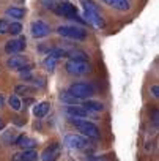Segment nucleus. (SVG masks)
<instances>
[{"instance_id": "1", "label": "nucleus", "mask_w": 159, "mask_h": 161, "mask_svg": "<svg viewBox=\"0 0 159 161\" xmlns=\"http://www.w3.org/2000/svg\"><path fill=\"white\" fill-rule=\"evenodd\" d=\"M71 122H72V125L81 131L84 136H87V137H93V139H98L99 137V128L95 125V123H92V122H88V120H81V119H71Z\"/></svg>"}, {"instance_id": "2", "label": "nucleus", "mask_w": 159, "mask_h": 161, "mask_svg": "<svg viewBox=\"0 0 159 161\" xmlns=\"http://www.w3.org/2000/svg\"><path fill=\"white\" fill-rule=\"evenodd\" d=\"M57 33L65 38H72V40H85L87 38V30H84L82 27H76V25H60L57 29Z\"/></svg>"}, {"instance_id": "3", "label": "nucleus", "mask_w": 159, "mask_h": 161, "mask_svg": "<svg viewBox=\"0 0 159 161\" xmlns=\"http://www.w3.org/2000/svg\"><path fill=\"white\" fill-rule=\"evenodd\" d=\"M68 92H69L71 95H74L76 98H79V100H84V98L92 97V95L95 93V89H93L90 84H87V82H76V84H72V86L69 87Z\"/></svg>"}, {"instance_id": "4", "label": "nucleus", "mask_w": 159, "mask_h": 161, "mask_svg": "<svg viewBox=\"0 0 159 161\" xmlns=\"http://www.w3.org/2000/svg\"><path fill=\"white\" fill-rule=\"evenodd\" d=\"M66 71L72 76H82V74H87L90 73V65L87 62H81V60H68L66 62Z\"/></svg>"}, {"instance_id": "5", "label": "nucleus", "mask_w": 159, "mask_h": 161, "mask_svg": "<svg viewBox=\"0 0 159 161\" xmlns=\"http://www.w3.org/2000/svg\"><path fill=\"white\" fill-rule=\"evenodd\" d=\"M54 11H55L57 14L63 16V18H68V19H76V18H79L76 7H74L72 3H69V2H61V3L55 5Z\"/></svg>"}, {"instance_id": "6", "label": "nucleus", "mask_w": 159, "mask_h": 161, "mask_svg": "<svg viewBox=\"0 0 159 161\" xmlns=\"http://www.w3.org/2000/svg\"><path fill=\"white\" fill-rule=\"evenodd\" d=\"M25 44H27L25 36L13 38V40H10V41L5 44V52L10 54V55H13V54H19V52H22V51L25 49Z\"/></svg>"}, {"instance_id": "7", "label": "nucleus", "mask_w": 159, "mask_h": 161, "mask_svg": "<svg viewBox=\"0 0 159 161\" xmlns=\"http://www.w3.org/2000/svg\"><path fill=\"white\" fill-rule=\"evenodd\" d=\"M65 144L69 147V148H74V150H82L88 145V139L79 136V134H68L65 137Z\"/></svg>"}, {"instance_id": "8", "label": "nucleus", "mask_w": 159, "mask_h": 161, "mask_svg": "<svg viewBox=\"0 0 159 161\" xmlns=\"http://www.w3.org/2000/svg\"><path fill=\"white\" fill-rule=\"evenodd\" d=\"M30 30H32V35L35 38H44V36H47L50 33V27L46 22H43V21H35L32 24Z\"/></svg>"}, {"instance_id": "9", "label": "nucleus", "mask_w": 159, "mask_h": 161, "mask_svg": "<svg viewBox=\"0 0 159 161\" xmlns=\"http://www.w3.org/2000/svg\"><path fill=\"white\" fill-rule=\"evenodd\" d=\"M61 150H60V145L58 144H52L50 147L44 148L43 153H41V159L43 161H55L58 156H60Z\"/></svg>"}, {"instance_id": "10", "label": "nucleus", "mask_w": 159, "mask_h": 161, "mask_svg": "<svg viewBox=\"0 0 159 161\" xmlns=\"http://www.w3.org/2000/svg\"><path fill=\"white\" fill-rule=\"evenodd\" d=\"M66 114L71 117V119H87L90 115V111H87L85 108H81V106H74V104H69L66 108Z\"/></svg>"}, {"instance_id": "11", "label": "nucleus", "mask_w": 159, "mask_h": 161, "mask_svg": "<svg viewBox=\"0 0 159 161\" xmlns=\"http://www.w3.org/2000/svg\"><path fill=\"white\" fill-rule=\"evenodd\" d=\"M27 65V57L25 55H18V54H13L8 60H7V66L11 68V69H21L22 66Z\"/></svg>"}, {"instance_id": "12", "label": "nucleus", "mask_w": 159, "mask_h": 161, "mask_svg": "<svg viewBox=\"0 0 159 161\" xmlns=\"http://www.w3.org/2000/svg\"><path fill=\"white\" fill-rule=\"evenodd\" d=\"M85 18H87L88 22H92V24H93L95 27H98V29L106 27V21L103 19V16H101L98 11H85Z\"/></svg>"}, {"instance_id": "13", "label": "nucleus", "mask_w": 159, "mask_h": 161, "mask_svg": "<svg viewBox=\"0 0 159 161\" xmlns=\"http://www.w3.org/2000/svg\"><path fill=\"white\" fill-rule=\"evenodd\" d=\"M38 159V153L32 148V150H24L21 153H14L13 155V161H36Z\"/></svg>"}, {"instance_id": "14", "label": "nucleus", "mask_w": 159, "mask_h": 161, "mask_svg": "<svg viewBox=\"0 0 159 161\" xmlns=\"http://www.w3.org/2000/svg\"><path fill=\"white\" fill-rule=\"evenodd\" d=\"M14 144L19 145L22 150H32V148L36 145V141L32 139V137H29V136H25V134H22V136H19V137L14 141Z\"/></svg>"}, {"instance_id": "15", "label": "nucleus", "mask_w": 159, "mask_h": 161, "mask_svg": "<svg viewBox=\"0 0 159 161\" xmlns=\"http://www.w3.org/2000/svg\"><path fill=\"white\" fill-rule=\"evenodd\" d=\"M5 14H7L8 18H13V19L19 21V19H22V18L25 16V10L21 8V7H10V8L5 11Z\"/></svg>"}, {"instance_id": "16", "label": "nucleus", "mask_w": 159, "mask_h": 161, "mask_svg": "<svg viewBox=\"0 0 159 161\" xmlns=\"http://www.w3.org/2000/svg\"><path fill=\"white\" fill-rule=\"evenodd\" d=\"M104 2L112 7V8H117L120 11H126L129 10V0H104Z\"/></svg>"}, {"instance_id": "17", "label": "nucleus", "mask_w": 159, "mask_h": 161, "mask_svg": "<svg viewBox=\"0 0 159 161\" xmlns=\"http://www.w3.org/2000/svg\"><path fill=\"white\" fill-rule=\"evenodd\" d=\"M47 112H49V103H46V101L36 104L35 109H33V114H35V117H38V119H43Z\"/></svg>"}, {"instance_id": "18", "label": "nucleus", "mask_w": 159, "mask_h": 161, "mask_svg": "<svg viewBox=\"0 0 159 161\" xmlns=\"http://www.w3.org/2000/svg\"><path fill=\"white\" fill-rule=\"evenodd\" d=\"M84 108H85L87 111H90V112H101V111L104 109V106H103L101 103L92 101V100H87V101L84 103Z\"/></svg>"}, {"instance_id": "19", "label": "nucleus", "mask_w": 159, "mask_h": 161, "mask_svg": "<svg viewBox=\"0 0 159 161\" xmlns=\"http://www.w3.org/2000/svg\"><path fill=\"white\" fill-rule=\"evenodd\" d=\"M68 57L71 60H81V62H87V54L84 51H79V49H74V51H68Z\"/></svg>"}, {"instance_id": "20", "label": "nucleus", "mask_w": 159, "mask_h": 161, "mask_svg": "<svg viewBox=\"0 0 159 161\" xmlns=\"http://www.w3.org/2000/svg\"><path fill=\"white\" fill-rule=\"evenodd\" d=\"M60 100H61L63 103H66V104H77L79 101H81L79 98H76L74 95H71L69 92H65V93H61V95H60Z\"/></svg>"}, {"instance_id": "21", "label": "nucleus", "mask_w": 159, "mask_h": 161, "mask_svg": "<svg viewBox=\"0 0 159 161\" xmlns=\"http://www.w3.org/2000/svg\"><path fill=\"white\" fill-rule=\"evenodd\" d=\"M2 141H3L5 144H14V141H16V131H14V130L5 131V133L2 134Z\"/></svg>"}, {"instance_id": "22", "label": "nucleus", "mask_w": 159, "mask_h": 161, "mask_svg": "<svg viewBox=\"0 0 159 161\" xmlns=\"http://www.w3.org/2000/svg\"><path fill=\"white\" fill-rule=\"evenodd\" d=\"M49 55L54 58H60V57H68V51L61 49V47H52L49 49Z\"/></svg>"}, {"instance_id": "23", "label": "nucleus", "mask_w": 159, "mask_h": 161, "mask_svg": "<svg viewBox=\"0 0 159 161\" xmlns=\"http://www.w3.org/2000/svg\"><path fill=\"white\" fill-rule=\"evenodd\" d=\"M43 65H44V68H46L47 71H54V69H55V65H57V58L47 55V58H44Z\"/></svg>"}, {"instance_id": "24", "label": "nucleus", "mask_w": 159, "mask_h": 161, "mask_svg": "<svg viewBox=\"0 0 159 161\" xmlns=\"http://www.w3.org/2000/svg\"><path fill=\"white\" fill-rule=\"evenodd\" d=\"M8 101H10L11 109H14V111H21L22 104H21V100H19V97H18V95H11Z\"/></svg>"}, {"instance_id": "25", "label": "nucleus", "mask_w": 159, "mask_h": 161, "mask_svg": "<svg viewBox=\"0 0 159 161\" xmlns=\"http://www.w3.org/2000/svg\"><path fill=\"white\" fill-rule=\"evenodd\" d=\"M21 32H22V25H21L18 21L10 24V30H8V33H11V35H19Z\"/></svg>"}, {"instance_id": "26", "label": "nucleus", "mask_w": 159, "mask_h": 161, "mask_svg": "<svg viewBox=\"0 0 159 161\" xmlns=\"http://www.w3.org/2000/svg\"><path fill=\"white\" fill-rule=\"evenodd\" d=\"M10 30V22L7 19H0V35H5Z\"/></svg>"}, {"instance_id": "27", "label": "nucleus", "mask_w": 159, "mask_h": 161, "mask_svg": "<svg viewBox=\"0 0 159 161\" xmlns=\"http://www.w3.org/2000/svg\"><path fill=\"white\" fill-rule=\"evenodd\" d=\"M30 92H33V89L29 87V86H18V87H16V93L25 95V93H30Z\"/></svg>"}, {"instance_id": "28", "label": "nucleus", "mask_w": 159, "mask_h": 161, "mask_svg": "<svg viewBox=\"0 0 159 161\" xmlns=\"http://www.w3.org/2000/svg\"><path fill=\"white\" fill-rule=\"evenodd\" d=\"M151 92H153V97H154V98L159 97V87H157V86H153V87H151Z\"/></svg>"}, {"instance_id": "29", "label": "nucleus", "mask_w": 159, "mask_h": 161, "mask_svg": "<svg viewBox=\"0 0 159 161\" xmlns=\"http://www.w3.org/2000/svg\"><path fill=\"white\" fill-rule=\"evenodd\" d=\"M3 101H5V98H3V95H2V93H0V108L3 106Z\"/></svg>"}, {"instance_id": "30", "label": "nucleus", "mask_w": 159, "mask_h": 161, "mask_svg": "<svg viewBox=\"0 0 159 161\" xmlns=\"http://www.w3.org/2000/svg\"><path fill=\"white\" fill-rule=\"evenodd\" d=\"M3 126H5V125H3V122H2V120H0V131H2V130H3Z\"/></svg>"}]
</instances>
